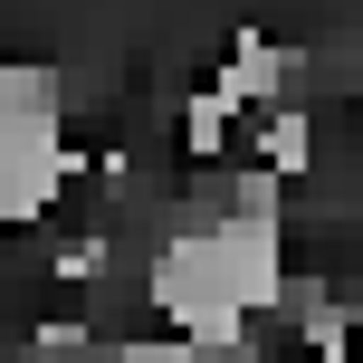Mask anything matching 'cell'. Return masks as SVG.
Returning a JSON list of instances; mask_svg holds the SVG:
<instances>
[{
	"label": "cell",
	"mask_w": 363,
	"mask_h": 363,
	"mask_svg": "<svg viewBox=\"0 0 363 363\" xmlns=\"http://www.w3.org/2000/svg\"><path fill=\"white\" fill-rule=\"evenodd\" d=\"M306 77V48H287V38H258V29H239L230 38V57H220V86L239 96V106H287V86Z\"/></svg>",
	"instance_id": "cell-1"
},
{
	"label": "cell",
	"mask_w": 363,
	"mask_h": 363,
	"mask_svg": "<svg viewBox=\"0 0 363 363\" xmlns=\"http://www.w3.org/2000/svg\"><path fill=\"white\" fill-rule=\"evenodd\" d=\"M306 163H315V115L287 96V106L258 115V172H268V182H296Z\"/></svg>",
	"instance_id": "cell-2"
},
{
	"label": "cell",
	"mask_w": 363,
	"mask_h": 363,
	"mask_svg": "<svg viewBox=\"0 0 363 363\" xmlns=\"http://www.w3.org/2000/svg\"><path fill=\"white\" fill-rule=\"evenodd\" d=\"M230 115H239V96L220 86V77H201V86H191V106H182V153L220 163V144H230Z\"/></svg>",
	"instance_id": "cell-3"
},
{
	"label": "cell",
	"mask_w": 363,
	"mask_h": 363,
	"mask_svg": "<svg viewBox=\"0 0 363 363\" xmlns=\"http://www.w3.org/2000/svg\"><path fill=\"white\" fill-rule=\"evenodd\" d=\"M57 277H77V287H86V277H106V239H96V230L57 239Z\"/></svg>",
	"instance_id": "cell-4"
},
{
	"label": "cell",
	"mask_w": 363,
	"mask_h": 363,
	"mask_svg": "<svg viewBox=\"0 0 363 363\" xmlns=\"http://www.w3.org/2000/svg\"><path fill=\"white\" fill-rule=\"evenodd\" d=\"M86 345H96L86 325H48V335H38V354H29V363H86Z\"/></svg>",
	"instance_id": "cell-5"
},
{
	"label": "cell",
	"mask_w": 363,
	"mask_h": 363,
	"mask_svg": "<svg viewBox=\"0 0 363 363\" xmlns=\"http://www.w3.org/2000/svg\"><path fill=\"white\" fill-rule=\"evenodd\" d=\"M115 363H191V354L163 345V335H144V345H115Z\"/></svg>",
	"instance_id": "cell-6"
}]
</instances>
